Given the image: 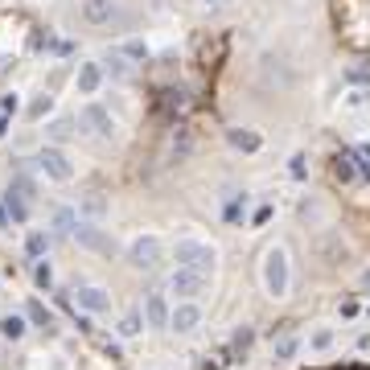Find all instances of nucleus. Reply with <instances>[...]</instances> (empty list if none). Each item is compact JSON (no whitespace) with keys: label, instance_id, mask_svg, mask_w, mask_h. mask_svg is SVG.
I'll return each instance as SVG.
<instances>
[{"label":"nucleus","instance_id":"nucleus-24","mask_svg":"<svg viewBox=\"0 0 370 370\" xmlns=\"http://www.w3.org/2000/svg\"><path fill=\"white\" fill-rule=\"evenodd\" d=\"M334 173L341 177V181H354V177H358V165H354V152H346V156H337Z\"/></svg>","mask_w":370,"mask_h":370},{"label":"nucleus","instance_id":"nucleus-34","mask_svg":"<svg viewBox=\"0 0 370 370\" xmlns=\"http://www.w3.org/2000/svg\"><path fill=\"white\" fill-rule=\"evenodd\" d=\"M292 177H304V156H292Z\"/></svg>","mask_w":370,"mask_h":370},{"label":"nucleus","instance_id":"nucleus-7","mask_svg":"<svg viewBox=\"0 0 370 370\" xmlns=\"http://www.w3.org/2000/svg\"><path fill=\"white\" fill-rule=\"evenodd\" d=\"M83 124H86V132H95L99 140H111V132H116V119H111V111L107 107H99V103H91L83 111Z\"/></svg>","mask_w":370,"mask_h":370},{"label":"nucleus","instance_id":"nucleus-19","mask_svg":"<svg viewBox=\"0 0 370 370\" xmlns=\"http://www.w3.org/2000/svg\"><path fill=\"white\" fill-rule=\"evenodd\" d=\"M0 337H9V341H21V337H25V317L9 313V317L0 321Z\"/></svg>","mask_w":370,"mask_h":370},{"label":"nucleus","instance_id":"nucleus-14","mask_svg":"<svg viewBox=\"0 0 370 370\" xmlns=\"http://www.w3.org/2000/svg\"><path fill=\"white\" fill-rule=\"evenodd\" d=\"M4 214H13V222H17V226L29 219V198H25V194H17L13 185L4 189Z\"/></svg>","mask_w":370,"mask_h":370},{"label":"nucleus","instance_id":"nucleus-3","mask_svg":"<svg viewBox=\"0 0 370 370\" xmlns=\"http://www.w3.org/2000/svg\"><path fill=\"white\" fill-rule=\"evenodd\" d=\"M34 165L41 177H50V181H70L74 177V165H70V156L62 149H54V144H46V149L34 156Z\"/></svg>","mask_w":370,"mask_h":370},{"label":"nucleus","instance_id":"nucleus-37","mask_svg":"<svg viewBox=\"0 0 370 370\" xmlns=\"http://www.w3.org/2000/svg\"><path fill=\"white\" fill-rule=\"evenodd\" d=\"M206 4H222V0H206Z\"/></svg>","mask_w":370,"mask_h":370},{"label":"nucleus","instance_id":"nucleus-18","mask_svg":"<svg viewBox=\"0 0 370 370\" xmlns=\"http://www.w3.org/2000/svg\"><path fill=\"white\" fill-rule=\"evenodd\" d=\"M235 149H243V152H255L264 140H259V132H247V128H231V136H226Z\"/></svg>","mask_w":370,"mask_h":370},{"label":"nucleus","instance_id":"nucleus-9","mask_svg":"<svg viewBox=\"0 0 370 370\" xmlns=\"http://www.w3.org/2000/svg\"><path fill=\"white\" fill-rule=\"evenodd\" d=\"M116 17V0H83V21L86 25H107V21Z\"/></svg>","mask_w":370,"mask_h":370},{"label":"nucleus","instance_id":"nucleus-25","mask_svg":"<svg viewBox=\"0 0 370 370\" xmlns=\"http://www.w3.org/2000/svg\"><path fill=\"white\" fill-rule=\"evenodd\" d=\"M34 280H37V288H46V292H50V284H54L50 259H37V264H34Z\"/></svg>","mask_w":370,"mask_h":370},{"label":"nucleus","instance_id":"nucleus-29","mask_svg":"<svg viewBox=\"0 0 370 370\" xmlns=\"http://www.w3.org/2000/svg\"><path fill=\"white\" fill-rule=\"evenodd\" d=\"M119 58H149V46H144V41H124Z\"/></svg>","mask_w":370,"mask_h":370},{"label":"nucleus","instance_id":"nucleus-31","mask_svg":"<svg viewBox=\"0 0 370 370\" xmlns=\"http://www.w3.org/2000/svg\"><path fill=\"white\" fill-rule=\"evenodd\" d=\"M346 83H370V66H350L346 70Z\"/></svg>","mask_w":370,"mask_h":370},{"label":"nucleus","instance_id":"nucleus-26","mask_svg":"<svg viewBox=\"0 0 370 370\" xmlns=\"http://www.w3.org/2000/svg\"><path fill=\"white\" fill-rule=\"evenodd\" d=\"M103 74H111V79H128V74H132V66H128V62H124L119 54H111V58H107V70H103Z\"/></svg>","mask_w":370,"mask_h":370},{"label":"nucleus","instance_id":"nucleus-20","mask_svg":"<svg viewBox=\"0 0 370 370\" xmlns=\"http://www.w3.org/2000/svg\"><path fill=\"white\" fill-rule=\"evenodd\" d=\"M251 341H255V329H247V325H243V329H239V334L231 337V350H235V362H243V358H247Z\"/></svg>","mask_w":370,"mask_h":370},{"label":"nucleus","instance_id":"nucleus-32","mask_svg":"<svg viewBox=\"0 0 370 370\" xmlns=\"http://www.w3.org/2000/svg\"><path fill=\"white\" fill-rule=\"evenodd\" d=\"M370 103V91H354L350 99H346V107H366Z\"/></svg>","mask_w":370,"mask_h":370},{"label":"nucleus","instance_id":"nucleus-10","mask_svg":"<svg viewBox=\"0 0 370 370\" xmlns=\"http://www.w3.org/2000/svg\"><path fill=\"white\" fill-rule=\"evenodd\" d=\"M70 239H79V243H83V247H91V251H111V243H107V235H103L99 226H95V222H79V226H74V235Z\"/></svg>","mask_w":370,"mask_h":370},{"label":"nucleus","instance_id":"nucleus-16","mask_svg":"<svg viewBox=\"0 0 370 370\" xmlns=\"http://www.w3.org/2000/svg\"><path fill=\"white\" fill-rule=\"evenodd\" d=\"M25 317L34 321L37 329H46V334H54V313L46 309L41 301H29V309H25Z\"/></svg>","mask_w":370,"mask_h":370},{"label":"nucleus","instance_id":"nucleus-22","mask_svg":"<svg viewBox=\"0 0 370 370\" xmlns=\"http://www.w3.org/2000/svg\"><path fill=\"white\" fill-rule=\"evenodd\" d=\"M46 247H50V235H46V231H34V235H29V243H25L29 259H46Z\"/></svg>","mask_w":370,"mask_h":370},{"label":"nucleus","instance_id":"nucleus-5","mask_svg":"<svg viewBox=\"0 0 370 370\" xmlns=\"http://www.w3.org/2000/svg\"><path fill=\"white\" fill-rule=\"evenodd\" d=\"M169 292H177L181 301H198L206 292V276H198V271H185L177 268L173 276H169Z\"/></svg>","mask_w":370,"mask_h":370},{"label":"nucleus","instance_id":"nucleus-6","mask_svg":"<svg viewBox=\"0 0 370 370\" xmlns=\"http://www.w3.org/2000/svg\"><path fill=\"white\" fill-rule=\"evenodd\" d=\"M202 325V309L198 301H181L173 313H169V329H177V334H194Z\"/></svg>","mask_w":370,"mask_h":370},{"label":"nucleus","instance_id":"nucleus-28","mask_svg":"<svg viewBox=\"0 0 370 370\" xmlns=\"http://www.w3.org/2000/svg\"><path fill=\"white\" fill-rule=\"evenodd\" d=\"M243 210H247V194H239V198H235L231 206H226L222 214H226V222H239V219H243Z\"/></svg>","mask_w":370,"mask_h":370},{"label":"nucleus","instance_id":"nucleus-33","mask_svg":"<svg viewBox=\"0 0 370 370\" xmlns=\"http://www.w3.org/2000/svg\"><path fill=\"white\" fill-rule=\"evenodd\" d=\"M46 111H50V95H46V99H37L34 107H29V116H46Z\"/></svg>","mask_w":370,"mask_h":370},{"label":"nucleus","instance_id":"nucleus-4","mask_svg":"<svg viewBox=\"0 0 370 370\" xmlns=\"http://www.w3.org/2000/svg\"><path fill=\"white\" fill-rule=\"evenodd\" d=\"M161 255H165V247H161V239L156 235H136L132 239V247H128V259H132L136 268H161Z\"/></svg>","mask_w":370,"mask_h":370},{"label":"nucleus","instance_id":"nucleus-12","mask_svg":"<svg viewBox=\"0 0 370 370\" xmlns=\"http://www.w3.org/2000/svg\"><path fill=\"white\" fill-rule=\"evenodd\" d=\"M46 136H50L54 149H58V144H66V140L79 136V119H74V116H58L54 124H46Z\"/></svg>","mask_w":370,"mask_h":370},{"label":"nucleus","instance_id":"nucleus-21","mask_svg":"<svg viewBox=\"0 0 370 370\" xmlns=\"http://www.w3.org/2000/svg\"><path fill=\"white\" fill-rule=\"evenodd\" d=\"M83 214H86V219H103V214H107V198H103V194H86V198H83Z\"/></svg>","mask_w":370,"mask_h":370},{"label":"nucleus","instance_id":"nucleus-15","mask_svg":"<svg viewBox=\"0 0 370 370\" xmlns=\"http://www.w3.org/2000/svg\"><path fill=\"white\" fill-rule=\"evenodd\" d=\"M74 226H79V214H74L70 206H62V210L54 214V235H58V239H70V235H74Z\"/></svg>","mask_w":370,"mask_h":370},{"label":"nucleus","instance_id":"nucleus-36","mask_svg":"<svg viewBox=\"0 0 370 370\" xmlns=\"http://www.w3.org/2000/svg\"><path fill=\"white\" fill-rule=\"evenodd\" d=\"M362 284H366V288H370V271H366V276H362Z\"/></svg>","mask_w":370,"mask_h":370},{"label":"nucleus","instance_id":"nucleus-11","mask_svg":"<svg viewBox=\"0 0 370 370\" xmlns=\"http://www.w3.org/2000/svg\"><path fill=\"white\" fill-rule=\"evenodd\" d=\"M74 301H79V309H83V313H107V309H111V296H107V292H103V288H79V296H74Z\"/></svg>","mask_w":370,"mask_h":370},{"label":"nucleus","instance_id":"nucleus-27","mask_svg":"<svg viewBox=\"0 0 370 370\" xmlns=\"http://www.w3.org/2000/svg\"><path fill=\"white\" fill-rule=\"evenodd\" d=\"M309 346H313V350H329V346H334V329H313Z\"/></svg>","mask_w":370,"mask_h":370},{"label":"nucleus","instance_id":"nucleus-13","mask_svg":"<svg viewBox=\"0 0 370 370\" xmlns=\"http://www.w3.org/2000/svg\"><path fill=\"white\" fill-rule=\"evenodd\" d=\"M103 86V66L99 62H83L79 66V95H95Z\"/></svg>","mask_w":370,"mask_h":370},{"label":"nucleus","instance_id":"nucleus-23","mask_svg":"<svg viewBox=\"0 0 370 370\" xmlns=\"http://www.w3.org/2000/svg\"><path fill=\"white\" fill-rule=\"evenodd\" d=\"M140 329H144V317H140V313H124V317H119V337H136Z\"/></svg>","mask_w":370,"mask_h":370},{"label":"nucleus","instance_id":"nucleus-8","mask_svg":"<svg viewBox=\"0 0 370 370\" xmlns=\"http://www.w3.org/2000/svg\"><path fill=\"white\" fill-rule=\"evenodd\" d=\"M169 301H165V292L161 288H152L149 296H144V325H169Z\"/></svg>","mask_w":370,"mask_h":370},{"label":"nucleus","instance_id":"nucleus-17","mask_svg":"<svg viewBox=\"0 0 370 370\" xmlns=\"http://www.w3.org/2000/svg\"><path fill=\"white\" fill-rule=\"evenodd\" d=\"M296 350H301V337H296V334H284L276 346H271L276 362H292V358H296Z\"/></svg>","mask_w":370,"mask_h":370},{"label":"nucleus","instance_id":"nucleus-1","mask_svg":"<svg viewBox=\"0 0 370 370\" xmlns=\"http://www.w3.org/2000/svg\"><path fill=\"white\" fill-rule=\"evenodd\" d=\"M173 255H177V268L198 271V276L214 271V259H219V251H214L210 243H202V239H177Z\"/></svg>","mask_w":370,"mask_h":370},{"label":"nucleus","instance_id":"nucleus-35","mask_svg":"<svg viewBox=\"0 0 370 370\" xmlns=\"http://www.w3.org/2000/svg\"><path fill=\"white\" fill-rule=\"evenodd\" d=\"M0 231H9V214H4V206H0Z\"/></svg>","mask_w":370,"mask_h":370},{"label":"nucleus","instance_id":"nucleus-2","mask_svg":"<svg viewBox=\"0 0 370 370\" xmlns=\"http://www.w3.org/2000/svg\"><path fill=\"white\" fill-rule=\"evenodd\" d=\"M288 284H292L288 251L284 247H271V251L264 255V288H268V296H288Z\"/></svg>","mask_w":370,"mask_h":370},{"label":"nucleus","instance_id":"nucleus-30","mask_svg":"<svg viewBox=\"0 0 370 370\" xmlns=\"http://www.w3.org/2000/svg\"><path fill=\"white\" fill-rule=\"evenodd\" d=\"M354 165L370 177V149H366V144H358V149H354Z\"/></svg>","mask_w":370,"mask_h":370}]
</instances>
